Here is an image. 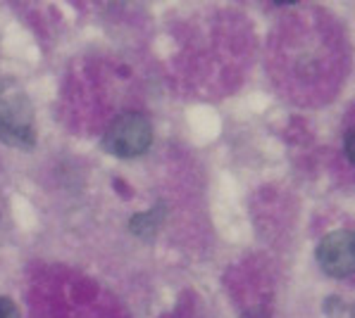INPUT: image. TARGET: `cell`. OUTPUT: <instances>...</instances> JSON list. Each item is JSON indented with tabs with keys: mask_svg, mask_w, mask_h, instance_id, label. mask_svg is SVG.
<instances>
[{
	"mask_svg": "<svg viewBox=\"0 0 355 318\" xmlns=\"http://www.w3.org/2000/svg\"><path fill=\"white\" fill-rule=\"evenodd\" d=\"M153 145V124L139 112H124L107 126L103 150L117 159H134Z\"/></svg>",
	"mask_w": 355,
	"mask_h": 318,
	"instance_id": "6da1fadb",
	"label": "cell"
},
{
	"mask_svg": "<svg viewBox=\"0 0 355 318\" xmlns=\"http://www.w3.org/2000/svg\"><path fill=\"white\" fill-rule=\"evenodd\" d=\"M315 259L329 278H348L355 271V238L351 230L324 235L315 250Z\"/></svg>",
	"mask_w": 355,
	"mask_h": 318,
	"instance_id": "7a4b0ae2",
	"label": "cell"
},
{
	"mask_svg": "<svg viewBox=\"0 0 355 318\" xmlns=\"http://www.w3.org/2000/svg\"><path fill=\"white\" fill-rule=\"evenodd\" d=\"M0 140L17 150H31L36 145L34 114L26 100L19 97L0 109Z\"/></svg>",
	"mask_w": 355,
	"mask_h": 318,
	"instance_id": "3957f363",
	"label": "cell"
},
{
	"mask_svg": "<svg viewBox=\"0 0 355 318\" xmlns=\"http://www.w3.org/2000/svg\"><path fill=\"white\" fill-rule=\"evenodd\" d=\"M165 216H167V207L165 202H157L153 209L148 212H141L136 216H131L129 221V230L141 240H153L157 233H160L162 223H165Z\"/></svg>",
	"mask_w": 355,
	"mask_h": 318,
	"instance_id": "277c9868",
	"label": "cell"
},
{
	"mask_svg": "<svg viewBox=\"0 0 355 318\" xmlns=\"http://www.w3.org/2000/svg\"><path fill=\"white\" fill-rule=\"evenodd\" d=\"M0 318H21L17 304L10 297H0Z\"/></svg>",
	"mask_w": 355,
	"mask_h": 318,
	"instance_id": "5b68a950",
	"label": "cell"
},
{
	"mask_svg": "<svg viewBox=\"0 0 355 318\" xmlns=\"http://www.w3.org/2000/svg\"><path fill=\"white\" fill-rule=\"evenodd\" d=\"M346 157H348V162H355V152H353V129H348L346 131Z\"/></svg>",
	"mask_w": 355,
	"mask_h": 318,
	"instance_id": "8992f818",
	"label": "cell"
}]
</instances>
